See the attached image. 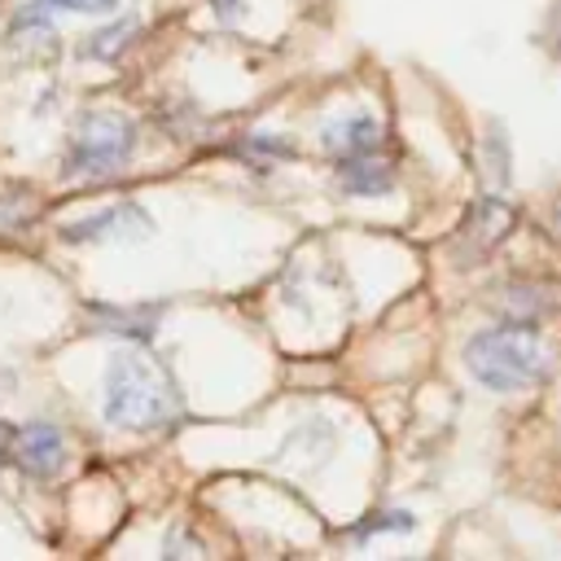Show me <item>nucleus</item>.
Here are the masks:
<instances>
[{"label":"nucleus","mask_w":561,"mask_h":561,"mask_svg":"<svg viewBox=\"0 0 561 561\" xmlns=\"http://www.w3.org/2000/svg\"><path fill=\"white\" fill-rule=\"evenodd\" d=\"M131 140H136V127L123 118V114H88L70 140V153H66V171L75 175H105V171H118L131 153Z\"/></svg>","instance_id":"3"},{"label":"nucleus","mask_w":561,"mask_h":561,"mask_svg":"<svg viewBox=\"0 0 561 561\" xmlns=\"http://www.w3.org/2000/svg\"><path fill=\"white\" fill-rule=\"evenodd\" d=\"M184 408L171 373L145 351H118L105 368L101 412L118 430H158Z\"/></svg>","instance_id":"1"},{"label":"nucleus","mask_w":561,"mask_h":561,"mask_svg":"<svg viewBox=\"0 0 561 561\" xmlns=\"http://www.w3.org/2000/svg\"><path fill=\"white\" fill-rule=\"evenodd\" d=\"M96 316H101L105 329H118V333H127L136 342H149V333L158 324L153 307H131V311H123V307H96Z\"/></svg>","instance_id":"8"},{"label":"nucleus","mask_w":561,"mask_h":561,"mask_svg":"<svg viewBox=\"0 0 561 561\" xmlns=\"http://www.w3.org/2000/svg\"><path fill=\"white\" fill-rule=\"evenodd\" d=\"M508 228H513V210H508L500 197H482V202L469 206L465 228H460V241L473 250V259H482Z\"/></svg>","instance_id":"5"},{"label":"nucleus","mask_w":561,"mask_h":561,"mask_svg":"<svg viewBox=\"0 0 561 561\" xmlns=\"http://www.w3.org/2000/svg\"><path fill=\"white\" fill-rule=\"evenodd\" d=\"M552 355L535 324L504 320L495 329H482L465 342V368L486 390H526L548 373Z\"/></svg>","instance_id":"2"},{"label":"nucleus","mask_w":561,"mask_h":561,"mask_svg":"<svg viewBox=\"0 0 561 561\" xmlns=\"http://www.w3.org/2000/svg\"><path fill=\"white\" fill-rule=\"evenodd\" d=\"M377 145H381V127L368 114H351L324 127V149L337 158H364V153H377Z\"/></svg>","instance_id":"6"},{"label":"nucleus","mask_w":561,"mask_h":561,"mask_svg":"<svg viewBox=\"0 0 561 561\" xmlns=\"http://www.w3.org/2000/svg\"><path fill=\"white\" fill-rule=\"evenodd\" d=\"M9 451L13 460L31 473V478H53L66 460V443H61V430L48 425V421H26L22 430L9 434Z\"/></svg>","instance_id":"4"},{"label":"nucleus","mask_w":561,"mask_h":561,"mask_svg":"<svg viewBox=\"0 0 561 561\" xmlns=\"http://www.w3.org/2000/svg\"><path fill=\"white\" fill-rule=\"evenodd\" d=\"M377 530H412V513H377V517H368V522H359V539L364 535H377Z\"/></svg>","instance_id":"11"},{"label":"nucleus","mask_w":561,"mask_h":561,"mask_svg":"<svg viewBox=\"0 0 561 561\" xmlns=\"http://www.w3.org/2000/svg\"><path fill=\"white\" fill-rule=\"evenodd\" d=\"M131 31H136V22H118V26H110V31H96V39L88 44V53H96V57H114V53L131 39Z\"/></svg>","instance_id":"10"},{"label":"nucleus","mask_w":561,"mask_h":561,"mask_svg":"<svg viewBox=\"0 0 561 561\" xmlns=\"http://www.w3.org/2000/svg\"><path fill=\"white\" fill-rule=\"evenodd\" d=\"M118 224H145L140 206H114L96 219H83V224L66 228V241H88V237H101V232H118Z\"/></svg>","instance_id":"9"},{"label":"nucleus","mask_w":561,"mask_h":561,"mask_svg":"<svg viewBox=\"0 0 561 561\" xmlns=\"http://www.w3.org/2000/svg\"><path fill=\"white\" fill-rule=\"evenodd\" d=\"M394 175L386 162H377L373 153L364 158H342V188L346 193H359V197H377V193H390Z\"/></svg>","instance_id":"7"},{"label":"nucleus","mask_w":561,"mask_h":561,"mask_svg":"<svg viewBox=\"0 0 561 561\" xmlns=\"http://www.w3.org/2000/svg\"><path fill=\"white\" fill-rule=\"evenodd\" d=\"M44 9L57 4V9H70V13H110L118 0H39Z\"/></svg>","instance_id":"12"}]
</instances>
